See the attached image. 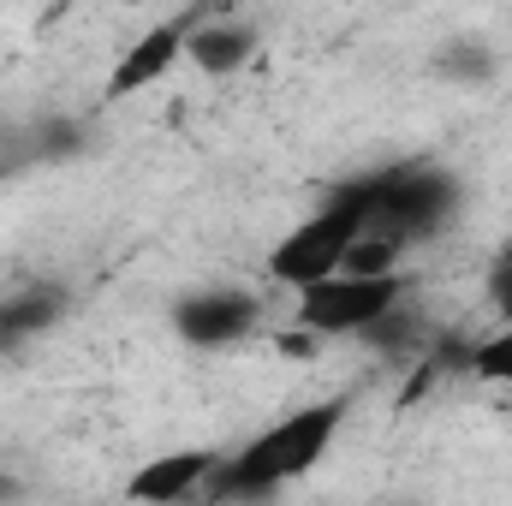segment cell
Returning <instances> with one entry per match:
<instances>
[{
	"instance_id": "6da1fadb",
	"label": "cell",
	"mask_w": 512,
	"mask_h": 506,
	"mask_svg": "<svg viewBox=\"0 0 512 506\" xmlns=\"http://www.w3.org/2000/svg\"><path fill=\"white\" fill-rule=\"evenodd\" d=\"M340 423H346V399H316L304 411H286L280 423L251 435L233 459H215L203 495L209 501H274L280 489H292L298 477H310L328 459Z\"/></svg>"
},
{
	"instance_id": "7a4b0ae2",
	"label": "cell",
	"mask_w": 512,
	"mask_h": 506,
	"mask_svg": "<svg viewBox=\"0 0 512 506\" xmlns=\"http://www.w3.org/2000/svg\"><path fill=\"white\" fill-rule=\"evenodd\" d=\"M358 197H364V215L370 227L393 233L399 245H417V239H435L453 209H459V179L441 173V167H387L370 179H352Z\"/></svg>"
},
{
	"instance_id": "3957f363",
	"label": "cell",
	"mask_w": 512,
	"mask_h": 506,
	"mask_svg": "<svg viewBox=\"0 0 512 506\" xmlns=\"http://www.w3.org/2000/svg\"><path fill=\"white\" fill-rule=\"evenodd\" d=\"M364 227H370V215H364L358 185H340L310 221H298V227L268 251V280L286 286V292H304V286L328 280V274L346 262V245H352Z\"/></svg>"
},
{
	"instance_id": "277c9868",
	"label": "cell",
	"mask_w": 512,
	"mask_h": 506,
	"mask_svg": "<svg viewBox=\"0 0 512 506\" xmlns=\"http://www.w3.org/2000/svg\"><path fill=\"white\" fill-rule=\"evenodd\" d=\"M292 298H298L292 304L298 328H310L322 340H358L376 316L405 304V274L399 268L393 274H346V268H334L328 280H316V286H304Z\"/></svg>"
},
{
	"instance_id": "5b68a950",
	"label": "cell",
	"mask_w": 512,
	"mask_h": 506,
	"mask_svg": "<svg viewBox=\"0 0 512 506\" xmlns=\"http://www.w3.org/2000/svg\"><path fill=\"white\" fill-rule=\"evenodd\" d=\"M173 334L197 352H221V346H239L251 340L256 322H262V304H256L245 286H197L173 304Z\"/></svg>"
},
{
	"instance_id": "8992f818",
	"label": "cell",
	"mask_w": 512,
	"mask_h": 506,
	"mask_svg": "<svg viewBox=\"0 0 512 506\" xmlns=\"http://www.w3.org/2000/svg\"><path fill=\"white\" fill-rule=\"evenodd\" d=\"M191 12L185 18H167V24H155V30H143L137 42H131L126 54L114 60V78H108V102H126V96H143L149 84H161L179 60H185V42H191Z\"/></svg>"
},
{
	"instance_id": "52a82bcc",
	"label": "cell",
	"mask_w": 512,
	"mask_h": 506,
	"mask_svg": "<svg viewBox=\"0 0 512 506\" xmlns=\"http://www.w3.org/2000/svg\"><path fill=\"white\" fill-rule=\"evenodd\" d=\"M215 459H221V453H209V447H179V453H161V459H149V465L131 477L126 495H131V501H143V506L191 501V495H203V483H209Z\"/></svg>"
},
{
	"instance_id": "ba28073f",
	"label": "cell",
	"mask_w": 512,
	"mask_h": 506,
	"mask_svg": "<svg viewBox=\"0 0 512 506\" xmlns=\"http://www.w3.org/2000/svg\"><path fill=\"white\" fill-rule=\"evenodd\" d=\"M66 316V292L60 286H18L0 298V358H18L24 346H36L42 334H54Z\"/></svg>"
},
{
	"instance_id": "9c48e42d",
	"label": "cell",
	"mask_w": 512,
	"mask_h": 506,
	"mask_svg": "<svg viewBox=\"0 0 512 506\" xmlns=\"http://www.w3.org/2000/svg\"><path fill=\"white\" fill-rule=\"evenodd\" d=\"M185 60L203 78H233V72H245L256 60V30L251 24H233V18H203V24H191Z\"/></svg>"
},
{
	"instance_id": "30bf717a",
	"label": "cell",
	"mask_w": 512,
	"mask_h": 506,
	"mask_svg": "<svg viewBox=\"0 0 512 506\" xmlns=\"http://www.w3.org/2000/svg\"><path fill=\"white\" fill-rule=\"evenodd\" d=\"M411 251V245H399L393 233H382V227H364L352 245H346V274H393L399 268V256Z\"/></svg>"
},
{
	"instance_id": "8fae6325",
	"label": "cell",
	"mask_w": 512,
	"mask_h": 506,
	"mask_svg": "<svg viewBox=\"0 0 512 506\" xmlns=\"http://www.w3.org/2000/svg\"><path fill=\"white\" fill-rule=\"evenodd\" d=\"M471 376L495 381V387H512V322H501L489 340L471 346Z\"/></svg>"
},
{
	"instance_id": "7c38bea8",
	"label": "cell",
	"mask_w": 512,
	"mask_h": 506,
	"mask_svg": "<svg viewBox=\"0 0 512 506\" xmlns=\"http://www.w3.org/2000/svg\"><path fill=\"white\" fill-rule=\"evenodd\" d=\"M441 72H447L453 84H489V78H495V54H489L483 42H447V48H441Z\"/></svg>"
},
{
	"instance_id": "4fadbf2b",
	"label": "cell",
	"mask_w": 512,
	"mask_h": 506,
	"mask_svg": "<svg viewBox=\"0 0 512 506\" xmlns=\"http://www.w3.org/2000/svg\"><path fill=\"white\" fill-rule=\"evenodd\" d=\"M489 304H495V316H501V322H512V251L489 268Z\"/></svg>"
}]
</instances>
